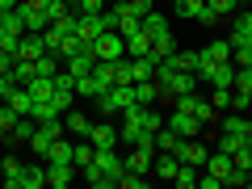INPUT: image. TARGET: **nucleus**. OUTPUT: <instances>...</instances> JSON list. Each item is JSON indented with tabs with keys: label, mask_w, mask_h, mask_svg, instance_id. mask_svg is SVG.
I'll return each instance as SVG.
<instances>
[{
	"label": "nucleus",
	"mask_w": 252,
	"mask_h": 189,
	"mask_svg": "<svg viewBox=\"0 0 252 189\" xmlns=\"http://www.w3.org/2000/svg\"><path fill=\"white\" fill-rule=\"evenodd\" d=\"M93 105H97L101 118H118L126 105H135V84H130V80H126V84H114V89H105Z\"/></svg>",
	"instance_id": "nucleus-1"
},
{
	"label": "nucleus",
	"mask_w": 252,
	"mask_h": 189,
	"mask_svg": "<svg viewBox=\"0 0 252 189\" xmlns=\"http://www.w3.org/2000/svg\"><path fill=\"white\" fill-rule=\"evenodd\" d=\"M93 164H97L101 177H105V189H118V185H122L126 160L118 156V147H97V152H93Z\"/></svg>",
	"instance_id": "nucleus-2"
},
{
	"label": "nucleus",
	"mask_w": 252,
	"mask_h": 189,
	"mask_svg": "<svg viewBox=\"0 0 252 189\" xmlns=\"http://www.w3.org/2000/svg\"><path fill=\"white\" fill-rule=\"evenodd\" d=\"M198 80L215 84V89H231V84H235V63H215V59H206V55H202Z\"/></svg>",
	"instance_id": "nucleus-3"
},
{
	"label": "nucleus",
	"mask_w": 252,
	"mask_h": 189,
	"mask_svg": "<svg viewBox=\"0 0 252 189\" xmlns=\"http://www.w3.org/2000/svg\"><path fill=\"white\" fill-rule=\"evenodd\" d=\"M202 118L189 114V109H172L168 114V130H177V139H202Z\"/></svg>",
	"instance_id": "nucleus-4"
},
{
	"label": "nucleus",
	"mask_w": 252,
	"mask_h": 189,
	"mask_svg": "<svg viewBox=\"0 0 252 189\" xmlns=\"http://www.w3.org/2000/svg\"><path fill=\"white\" fill-rule=\"evenodd\" d=\"M172 156H177L181 164H193V168H206V147H202V139H177V147H172Z\"/></svg>",
	"instance_id": "nucleus-5"
},
{
	"label": "nucleus",
	"mask_w": 252,
	"mask_h": 189,
	"mask_svg": "<svg viewBox=\"0 0 252 189\" xmlns=\"http://www.w3.org/2000/svg\"><path fill=\"white\" fill-rule=\"evenodd\" d=\"M93 51H97V59H109V63H114V59H122V55H126V38L118 34V30H105V34L93 42Z\"/></svg>",
	"instance_id": "nucleus-6"
},
{
	"label": "nucleus",
	"mask_w": 252,
	"mask_h": 189,
	"mask_svg": "<svg viewBox=\"0 0 252 189\" xmlns=\"http://www.w3.org/2000/svg\"><path fill=\"white\" fill-rule=\"evenodd\" d=\"M63 67H67L72 76H89L93 67H97V51H93V42H89V46H80L76 55H67V59H63Z\"/></svg>",
	"instance_id": "nucleus-7"
},
{
	"label": "nucleus",
	"mask_w": 252,
	"mask_h": 189,
	"mask_svg": "<svg viewBox=\"0 0 252 189\" xmlns=\"http://www.w3.org/2000/svg\"><path fill=\"white\" fill-rule=\"evenodd\" d=\"M76 34H80V42H97V38L105 34L101 13H76Z\"/></svg>",
	"instance_id": "nucleus-8"
},
{
	"label": "nucleus",
	"mask_w": 252,
	"mask_h": 189,
	"mask_svg": "<svg viewBox=\"0 0 252 189\" xmlns=\"http://www.w3.org/2000/svg\"><path fill=\"white\" fill-rule=\"evenodd\" d=\"M152 160H156V147H147V143H135L130 152H126V172H152Z\"/></svg>",
	"instance_id": "nucleus-9"
},
{
	"label": "nucleus",
	"mask_w": 252,
	"mask_h": 189,
	"mask_svg": "<svg viewBox=\"0 0 252 189\" xmlns=\"http://www.w3.org/2000/svg\"><path fill=\"white\" fill-rule=\"evenodd\" d=\"M46 55V34H38V30H26L17 42V59H42Z\"/></svg>",
	"instance_id": "nucleus-10"
},
{
	"label": "nucleus",
	"mask_w": 252,
	"mask_h": 189,
	"mask_svg": "<svg viewBox=\"0 0 252 189\" xmlns=\"http://www.w3.org/2000/svg\"><path fill=\"white\" fill-rule=\"evenodd\" d=\"M227 42H231V46H252V13H248V9H244V13H235Z\"/></svg>",
	"instance_id": "nucleus-11"
},
{
	"label": "nucleus",
	"mask_w": 252,
	"mask_h": 189,
	"mask_svg": "<svg viewBox=\"0 0 252 189\" xmlns=\"http://www.w3.org/2000/svg\"><path fill=\"white\" fill-rule=\"evenodd\" d=\"M89 143H93V147H118V126L109 122V118H105V122H97V126L89 130Z\"/></svg>",
	"instance_id": "nucleus-12"
},
{
	"label": "nucleus",
	"mask_w": 252,
	"mask_h": 189,
	"mask_svg": "<svg viewBox=\"0 0 252 189\" xmlns=\"http://www.w3.org/2000/svg\"><path fill=\"white\" fill-rule=\"evenodd\" d=\"M76 181V164H46V185L51 189H63Z\"/></svg>",
	"instance_id": "nucleus-13"
},
{
	"label": "nucleus",
	"mask_w": 252,
	"mask_h": 189,
	"mask_svg": "<svg viewBox=\"0 0 252 189\" xmlns=\"http://www.w3.org/2000/svg\"><path fill=\"white\" fill-rule=\"evenodd\" d=\"M42 185H46V168H42V164H21L17 189H42Z\"/></svg>",
	"instance_id": "nucleus-14"
},
{
	"label": "nucleus",
	"mask_w": 252,
	"mask_h": 189,
	"mask_svg": "<svg viewBox=\"0 0 252 189\" xmlns=\"http://www.w3.org/2000/svg\"><path fill=\"white\" fill-rule=\"evenodd\" d=\"M177 168H181V160H177L172 152H156V160H152V172H156L160 181H172V177H177Z\"/></svg>",
	"instance_id": "nucleus-15"
},
{
	"label": "nucleus",
	"mask_w": 252,
	"mask_h": 189,
	"mask_svg": "<svg viewBox=\"0 0 252 189\" xmlns=\"http://www.w3.org/2000/svg\"><path fill=\"white\" fill-rule=\"evenodd\" d=\"M147 51H152V34H147L143 26L130 30V34H126V55H130V59H139V55H147Z\"/></svg>",
	"instance_id": "nucleus-16"
},
{
	"label": "nucleus",
	"mask_w": 252,
	"mask_h": 189,
	"mask_svg": "<svg viewBox=\"0 0 252 189\" xmlns=\"http://www.w3.org/2000/svg\"><path fill=\"white\" fill-rule=\"evenodd\" d=\"M231 168H235V164H231V156H227V152H210L206 156V172H215L223 185H227V177H231Z\"/></svg>",
	"instance_id": "nucleus-17"
},
{
	"label": "nucleus",
	"mask_w": 252,
	"mask_h": 189,
	"mask_svg": "<svg viewBox=\"0 0 252 189\" xmlns=\"http://www.w3.org/2000/svg\"><path fill=\"white\" fill-rule=\"evenodd\" d=\"M139 80H156V59H152V55L130 59V84H139Z\"/></svg>",
	"instance_id": "nucleus-18"
},
{
	"label": "nucleus",
	"mask_w": 252,
	"mask_h": 189,
	"mask_svg": "<svg viewBox=\"0 0 252 189\" xmlns=\"http://www.w3.org/2000/svg\"><path fill=\"white\" fill-rule=\"evenodd\" d=\"M139 26H143L147 30V34H152V42H156V38H164V34H172V30H168V17H164V13H147V17L143 21H139Z\"/></svg>",
	"instance_id": "nucleus-19"
},
{
	"label": "nucleus",
	"mask_w": 252,
	"mask_h": 189,
	"mask_svg": "<svg viewBox=\"0 0 252 189\" xmlns=\"http://www.w3.org/2000/svg\"><path fill=\"white\" fill-rule=\"evenodd\" d=\"M26 89H30V97H34V105H38V101H51V97H55V80H51V76H34Z\"/></svg>",
	"instance_id": "nucleus-20"
},
{
	"label": "nucleus",
	"mask_w": 252,
	"mask_h": 189,
	"mask_svg": "<svg viewBox=\"0 0 252 189\" xmlns=\"http://www.w3.org/2000/svg\"><path fill=\"white\" fill-rule=\"evenodd\" d=\"M168 59H172V67H177V72H198V63H202V51H172Z\"/></svg>",
	"instance_id": "nucleus-21"
},
{
	"label": "nucleus",
	"mask_w": 252,
	"mask_h": 189,
	"mask_svg": "<svg viewBox=\"0 0 252 189\" xmlns=\"http://www.w3.org/2000/svg\"><path fill=\"white\" fill-rule=\"evenodd\" d=\"M72 152H76V143H67V139H55L51 152H46V164H72Z\"/></svg>",
	"instance_id": "nucleus-22"
},
{
	"label": "nucleus",
	"mask_w": 252,
	"mask_h": 189,
	"mask_svg": "<svg viewBox=\"0 0 252 189\" xmlns=\"http://www.w3.org/2000/svg\"><path fill=\"white\" fill-rule=\"evenodd\" d=\"M76 93H80V97H89V101H97L101 93H105V84L89 72V76H76Z\"/></svg>",
	"instance_id": "nucleus-23"
},
{
	"label": "nucleus",
	"mask_w": 252,
	"mask_h": 189,
	"mask_svg": "<svg viewBox=\"0 0 252 189\" xmlns=\"http://www.w3.org/2000/svg\"><path fill=\"white\" fill-rule=\"evenodd\" d=\"M0 185H9V189H17V177H21V160L17 156H4V160H0Z\"/></svg>",
	"instance_id": "nucleus-24"
},
{
	"label": "nucleus",
	"mask_w": 252,
	"mask_h": 189,
	"mask_svg": "<svg viewBox=\"0 0 252 189\" xmlns=\"http://www.w3.org/2000/svg\"><path fill=\"white\" fill-rule=\"evenodd\" d=\"M34 130H38V118L26 114V118H17V126H13L9 139H13V143H30V139H34Z\"/></svg>",
	"instance_id": "nucleus-25"
},
{
	"label": "nucleus",
	"mask_w": 252,
	"mask_h": 189,
	"mask_svg": "<svg viewBox=\"0 0 252 189\" xmlns=\"http://www.w3.org/2000/svg\"><path fill=\"white\" fill-rule=\"evenodd\" d=\"M135 101L139 105H156V101H160V84L156 80H139L135 84Z\"/></svg>",
	"instance_id": "nucleus-26"
},
{
	"label": "nucleus",
	"mask_w": 252,
	"mask_h": 189,
	"mask_svg": "<svg viewBox=\"0 0 252 189\" xmlns=\"http://www.w3.org/2000/svg\"><path fill=\"white\" fill-rule=\"evenodd\" d=\"M63 126H67V135H76V139H89V130H93V122L84 114H67V118H63Z\"/></svg>",
	"instance_id": "nucleus-27"
},
{
	"label": "nucleus",
	"mask_w": 252,
	"mask_h": 189,
	"mask_svg": "<svg viewBox=\"0 0 252 189\" xmlns=\"http://www.w3.org/2000/svg\"><path fill=\"white\" fill-rule=\"evenodd\" d=\"M80 46H89V42H80V34H63L59 42H55V51H51V55H59V59H67V55H76Z\"/></svg>",
	"instance_id": "nucleus-28"
},
{
	"label": "nucleus",
	"mask_w": 252,
	"mask_h": 189,
	"mask_svg": "<svg viewBox=\"0 0 252 189\" xmlns=\"http://www.w3.org/2000/svg\"><path fill=\"white\" fill-rule=\"evenodd\" d=\"M9 105L17 109V114H34V97H30V89H26V84H17V89H13Z\"/></svg>",
	"instance_id": "nucleus-29"
},
{
	"label": "nucleus",
	"mask_w": 252,
	"mask_h": 189,
	"mask_svg": "<svg viewBox=\"0 0 252 189\" xmlns=\"http://www.w3.org/2000/svg\"><path fill=\"white\" fill-rule=\"evenodd\" d=\"M202 55H206V59H215V63H231V42H227V38H215Z\"/></svg>",
	"instance_id": "nucleus-30"
},
{
	"label": "nucleus",
	"mask_w": 252,
	"mask_h": 189,
	"mask_svg": "<svg viewBox=\"0 0 252 189\" xmlns=\"http://www.w3.org/2000/svg\"><path fill=\"white\" fill-rule=\"evenodd\" d=\"M9 76H13V84H30V80L38 76V72H34V59H17Z\"/></svg>",
	"instance_id": "nucleus-31"
},
{
	"label": "nucleus",
	"mask_w": 252,
	"mask_h": 189,
	"mask_svg": "<svg viewBox=\"0 0 252 189\" xmlns=\"http://www.w3.org/2000/svg\"><path fill=\"white\" fill-rule=\"evenodd\" d=\"M172 185H177V189H193V185H198V168H193V164H181L177 177H172Z\"/></svg>",
	"instance_id": "nucleus-32"
},
{
	"label": "nucleus",
	"mask_w": 252,
	"mask_h": 189,
	"mask_svg": "<svg viewBox=\"0 0 252 189\" xmlns=\"http://www.w3.org/2000/svg\"><path fill=\"white\" fill-rule=\"evenodd\" d=\"M34 72H38V76H51V80H55V76H59V55L46 51L42 59H34Z\"/></svg>",
	"instance_id": "nucleus-33"
},
{
	"label": "nucleus",
	"mask_w": 252,
	"mask_h": 189,
	"mask_svg": "<svg viewBox=\"0 0 252 189\" xmlns=\"http://www.w3.org/2000/svg\"><path fill=\"white\" fill-rule=\"evenodd\" d=\"M51 143H55V135L38 126V130H34V139H30V152H34V156H46V152H51Z\"/></svg>",
	"instance_id": "nucleus-34"
},
{
	"label": "nucleus",
	"mask_w": 252,
	"mask_h": 189,
	"mask_svg": "<svg viewBox=\"0 0 252 189\" xmlns=\"http://www.w3.org/2000/svg\"><path fill=\"white\" fill-rule=\"evenodd\" d=\"M152 9H156V0H122V13H130V17H139V21H143Z\"/></svg>",
	"instance_id": "nucleus-35"
},
{
	"label": "nucleus",
	"mask_w": 252,
	"mask_h": 189,
	"mask_svg": "<svg viewBox=\"0 0 252 189\" xmlns=\"http://www.w3.org/2000/svg\"><path fill=\"white\" fill-rule=\"evenodd\" d=\"M17 118H26V114H17V109L9 105V101H4V105H0V130H4V135H13V126H17ZM13 143V139H9Z\"/></svg>",
	"instance_id": "nucleus-36"
},
{
	"label": "nucleus",
	"mask_w": 252,
	"mask_h": 189,
	"mask_svg": "<svg viewBox=\"0 0 252 189\" xmlns=\"http://www.w3.org/2000/svg\"><path fill=\"white\" fill-rule=\"evenodd\" d=\"M231 89L252 97V63H248V67H235V84H231Z\"/></svg>",
	"instance_id": "nucleus-37"
},
{
	"label": "nucleus",
	"mask_w": 252,
	"mask_h": 189,
	"mask_svg": "<svg viewBox=\"0 0 252 189\" xmlns=\"http://www.w3.org/2000/svg\"><path fill=\"white\" fill-rule=\"evenodd\" d=\"M172 147H177V130L160 126V130H156V152H172Z\"/></svg>",
	"instance_id": "nucleus-38"
},
{
	"label": "nucleus",
	"mask_w": 252,
	"mask_h": 189,
	"mask_svg": "<svg viewBox=\"0 0 252 189\" xmlns=\"http://www.w3.org/2000/svg\"><path fill=\"white\" fill-rule=\"evenodd\" d=\"M93 152H97V147H93L89 139H84V143H76V152H72V164H76V168H84V164L93 160Z\"/></svg>",
	"instance_id": "nucleus-39"
},
{
	"label": "nucleus",
	"mask_w": 252,
	"mask_h": 189,
	"mask_svg": "<svg viewBox=\"0 0 252 189\" xmlns=\"http://www.w3.org/2000/svg\"><path fill=\"white\" fill-rule=\"evenodd\" d=\"M72 97H76L72 89H59V84H55V97H51V105L63 114V109H72Z\"/></svg>",
	"instance_id": "nucleus-40"
},
{
	"label": "nucleus",
	"mask_w": 252,
	"mask_h": 189,
	"mask_svg": "<svg viewBox=\"0 0 252 189\" xmlns=\"http://www.w3.org/2000/svg\"><path fill=\"white\" fill-rule=\"evenodd\" d=\"M152 181L143 177V172H122V189H147Z\"/></svg>",
	"instance_id": "nucleus-41"
},
{
	"label": "nucleus",
	"mask_w": 252,
	"mask_h": 189,
	"mask_svg": "<svg viewBox=\"0 0 252 189\" xmlns=\"http://www.w3.org/2000/svg\"><path fill=\"white\" fill-rule=\"evenodd\" d=\"M193 21H198V26H219V21H223V17H219V13L210 9V4H202V9L193 13Z\"/></svg>",
	"instance_id": "nucleus-42"
},
{
	"label": "nucleus",
	"mask_w": 252,
	"mask_h": 189,
	"mask_svg": "<svg viewBox=\"0 0 252 189\" xmlns=\"http://www.w3.org/2000/svg\"><path fill=\"white\" fill-rule=\"evenodd\" d=\"M210 105H215L219 114H227V109H231V89H215V97H210Z\"/></svg>",
	"instance_id": "nucleus-43"
},
{
	"label": "nucleus",
	"mask_w": 252,
	"mask_h": 189,
	"mask_svg": "<svg viewBox=\"0 0 252 189\" xmlns=\"http://www.w3.org/2000/svg\"><path fill=\"white\" fill-rule=\"evenodd\" d=\"M244 147V139L240 135H219V152H227V156H235Z\"/></svg>",
	"instance_id": "nucleus-44"
},
{
	"label": "nucleus",
	"mask_w": 252,
	"mask_h": 189,
	"mask_svg": "<svg viewBox=\"0 0 252 189\" xmlns=\"http://www.w3.org/2000/svg\"><path fill=\"white\" fill-rule=\"evenodd\" d=\"M206 4H210V9L219 13V17H231V13L240 9V0H206Z\"/></svg>",
	"instance_id": "nucleus-45"
},
{
	"label": "nucleus",
	"mask_w": 252,
	"mask_h": 189,
	"mask_svg": "<svg viewBox=\"0 0 252 189\" xmlns=\"http://www.w3.org/2000/svg\"><path fill=\"white\" fill-rule=\"evenodd\" d=\"M202 4H206V0H177V13H181V17H189V21H193V13H198Z\"/></svg>",
	"instance_id": "nucleus-46"
},
{
	"label": "nucleus",
	"mask_w": 252,
	"mask_h": 189,
	"mask_svg": "<svg viewBox=\"0 0 252 189\" xmlns=\"http://www.w3.org/2000/svg\"><path fill=\"white\" fill-rule=\"evenodd\" d=\"M160 126H164V122H160V114H152V105H147V109H143V130H152V135H156Z\"/></svg>",
	"instance_id": "nucleus-47"
},
{
	"label": "nucleus",
	"mask_w": 252,
	"mask_h": 189,
	"mask_svg": "<svg viewBox=\"0 0 252 189\" xmlns=\"http://www.w3.org/2000/svg\"><path fill=\"white\" fill-rule=\"evenodd\" d=\"M13 63H17V55H13V51H0V76H9Z\"/></svg>",
	"instance_id": "nucleus-48"
},
{
	"label": "nucleus",
	"mask_w": 252,
	"mask_h": 189,
	"mask_svg": "<svg viewBox=\"0 0 252 189\" xmlns=\"http://www.w3.org/2000/svg\"><path fill=\"white\" fill-rule=\"evenodd\" d=\"M55 84H59V89H72V93H76V76H72V72H67V67H63V72H59V76H55Z\"/></svg>",
	"instance_id": "nucleus-49"
},
{
	"label": "nucleus",
	"mask_w": 252,
	"mask_h": 189,
	"mask_svg": "<svg viewBox=\"0 0 252 189\" xmlns=\"http://www.w3.org/2000/svg\"><path fill=\"white\" fill-rule=\"evenodd\" d=\"M231 109H235V114H244V109H248V93H235L231 89Z\"/></svg>",
	"instance_id": "nucleus-50"
},
{
	"label": "nucleus",
	"mask_w": 252,
	"mask_h": 189,
	"mask_svg": "<svg viewBox=\"0 0 252 189\" xmlns=\"http://www.w3.org/2000/svg\"><path fill=\"white\" fill-rule=\"evenodd\" d=\"M198 189H223V181H219L215 172H206V177H198Z\"/></svg>",
	"instance_id": "nucleus-51"
},
{
	"label": "nucleus",
	"mask_w": 252,
	"mask_h": 189,
	"mask_svg": "<svg viewBox=\"0 0 252 189\" xmlns=\"http://www.w3.org/2000/svg\"><path fill=\"white\" fill-rule=\"evenodd\" d=\"M17 4H21V0H0V13H4V9H17Z\"/></svg>",
	"instance_id": "nucleus-52"
},
{
	"label": "nucleus",
	"mask_w": 252,
	"mask_h": 189,
	"mask_svg": "<svg viewBox=\"0 0 252 189\" xmlns=\"http://www.w3.org/2000/svg\"><path fill=\"white\" fill-rule=\"evenodd\" d=\"M30 4H38V9H46V4H51V0H30Z\"/></svg>",
	"instance_id": "nucleus-53"
},
{
	"label": "nucleus",
	"mask_w": 252,
	"mask_h": 189,
	"mask_svg": "<svg viewBox=\"0 0 252 189\" xmlns=\"http://www.w3.org/2000/svg\"><path fill=\"white\" fill-rule=\"evenodd\" d=\"M63 4H72V9H80V0H63Z\"/></svg>",
	"instance_id": "nucleus-54"
},
{
	"label": "nucleus",
	"mask_w": 252,
	"mask_h": 189,
	"mask_svg": "<svg viewBox=\"0 0 252 189\" xmlns=\"http://www.w3.org/2000/svg\"><path fill=\"white\" fill-rule=\"evenodd\" d=\"M168 4H177V0H168Z\"/></svg>",
	"instance_id": "nucleus-55"
},
{
	"label": "nucleus",
	"mask_w": 252,
	"mask_h": 189,
	"mask_svg": "<svg viewBox=\"0 0 252 189\" xmlns=\"http://www.w3.org/2000/svg\"><path fill=\"white\" fill-rule=\"evenodd\" d=\"M0 105H4V101H0Z\"/></svg>",
	"instance_id": "nucleus-56"
}]
</instances>
